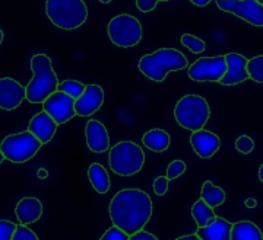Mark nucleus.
Instances as JSON below:
<instances>
[{
  "label": "nucleus",
  "instance_id": "1",
  "mask_svg": "<svg viewBox=\"0 0 263 240\" xmlns=\"http://www.w3.org/2000/svg\"><path fill=\"white\" fill-rule=\"evenodd\" d=\"M110 219L114 226L120 227L130 236L146 226L152 215L151 197L141 189H122L110 203Z\"/></svg>",
  "mask_w": 263,
  "mask_h": 240
},
{
  "label": "nucleus",
  "instance_id": "2",
  "mask_svg": "<svg viewBox=\"0 0 263 240\" xmlns=\"http://www.w3.org/2000/svg\"><path fill=\"white\" fill-rule=\"evenodd\" d=\"M139 70L154 82H164L170 72H179L189 67L187 57L176 48H160L139 60Z\"/></svg>",
  "mask_w": 263,
  "mask_h": 240
},
{
  "label": "nucleus",
  "instance_id": "3",
  "mask_svg": "<svg viewBox=\"0 0 263 240\" xmlns=\"http://www.w3.org/2000/svg\"><path fill=\"white\" fill-rule=\"evenodd\" d=\"M32 80L25 86V99L31 103H43L57 91L59 80L53 70L51 58L46 54H35L31 58Z\"/></svg>",
  "mask_w": 263,
  "mask_h": 240
},
{
  "label": "nucleus",
  "instance_id": "4",
  "mask_svg": "<svg viewBox=\"0 0 263 240\" xmlns=\"http://www.w3.org/2000/svg\"><path fill=\"white\" fill-rule=\"evenodd\" d=\"M46 15L57 28L72 31L88 19V8L84 0H47Z\"/></svg>",
  "mask_w": 263,
  "mask_h": 240
},
{
  "label": "nucleus",
  "instance_id": "5",
  "mask_svg": "<svg viewBox=\"0 0 263 240\" xmlns=\"http://www.w3.org/2000/svg\"><path fill=\"white\" fill-rule=\"evenodd\" d=\"M211 117V108L206 99L199 95H186L183 96L176 108H174V118L180 127L196 131L206 125Z\"/></svg>",
  "mask_w": 263,
  "mask_h": 240
},
{
  "label": "nucleus",
  "instance_id": "6",
  "mask_svg": "<svg viewBox=\"0 0 263 240\" xmlns=\"http://www.w3.org/2000/svg\"><path fill=\"white\" fill-rule=\"evenodd\" d=\"M145 163V153L133 141H120L110 150L108 165L116 175L132 176L141 172Z\"/></svg>",
  "mask_w": 263,
  "mask_h": 240
},
{
  "label": "nucleus",
  "instance_id": "7",
  "mask_svg": "<svg viewBox=\"0 0 263 240\" xmlns=\"http://www.w3.org/2000/svg\"><path fill=\"white\" fill-rule=\"evenodd\" d=\"M43 143L31 133L22 131L18 134H10L2 141L0 150L5 159L10 160L12 163H25L37 155Z\"/></svg>",
  "mask_w": 263,
  "mask_h": 240
},
{
  "label": "nucleus",
  "instance_id": "8",
  "mask_svg": "<svg viewBox=\"0 0 263 240\" xmlns=\"http://www.w3.org/2000/svg\"><path fill=\"white\" fill-rule=\"evenodd\" d=\"M107 31H108V37L111 39V42L122 48L138 46L142 39V25L139 19L127 13L114 16L108 22Z\"/></svg>",
  "mask_w": 263,
  "mask_h": 240
},
{
  "label": "nucleus",
  "instance_id": "9",
  "mask_svg": "<svg viewBox=\"0 0 263 240\" xmlns=\"http://www.w3.org/2000/svg\"><path fill=\"white\" fill-rule=\"evenodd\" d=\"M226 70V56L202 57L189 66L187 76L195 82H219Z\"/></svg>",
  "mask_w": 263,
  "mask_h": 240
},
{
  "label": "nucleus",
  "instance_id": "10",
  "mask_svg": "<svg viewBox=\"0 0 263 240\" xmlns=\"http://www.w3.org/2000/svg\"><path fill=\"white\" fill-rule=\"evenodd\" d=\"M218 8L245 19L254 27H263V3L257 0H215Z\"/></svg>",
  "mask_w": 263,
  "mask_h": 240
},
{
  "label": "nucleus",
  "instance_id": "11",
  "mask_svg": "<svg viewBox=\"0 0 263 240\" xmlns=\"http://www.w3.org/2000/svg\"><path fill=\"white\" fill-rule=\"evenodd\" d=\"M44 111L56 121L57 125H62L76 115L75 99L62 91H56L43 102Z\"/></svg>",
  "mask_w": 263,
  "mask_h": 240
},
{
  "label": "nucleus",
  "instance_id": "12",
  "mask_svg": "<svg viewBox=\"0 0 263 240\" xmlns=\"http://www.w3.org/2000/svg\"><path fill=\"white\" fill-rule=\"evenodd\" d=\"M104 103V91L98 84H85L82 95L75 99V112L81 117H91Z\"/></svg>",
  "mask_w": 263,
  "mask_h": 240
},
{
  "label": "nucleus",
  "instance_id": "13",
  "mask_svg": "<svg viewBox=\"0 0 263 240\" xmlns=\"http://www.w3.org/2000/svg\"><path fill=\"white\" fill-rule=\"evenodd\" d=\"M25 99V88L15 79H0V108L5 111L16 110Z\"/></svg>",
  "mask_w": 263,
  "mask_h": 240
},
{
  "label": "nucleus",
  "instance_id": "14",
  "mask_svg": "<svg viewBox=\"0 0 263 240\" xmlns=\"http://www.w3.org/2000/svg\"><path fill=\"white\" fill-rule=\"evenodd\" d=\"M190 144L195 150V153L200 159H209L219 150L221 140L214 133H211L205 128H200L196 129V131H192Z\"/></svg>",
  "mask_w": 263,
  "mask_h": 240
},
{
  "label": "nucleus",
  "instance_id": "15",
  "mask_svg": "<svg viewBox=\"0 0 263 240\" xmlns=\"http://www.w3.org/2000/svg\"><path fill=\"white\" fill-rule=\"evenodd\" d=\"M226 74L219 79V83L224 86H233L246 82L249 79V74L246 70L247 58H245V56L238 53H228L226 56Z\"/></svg>",
  "mask_w": 263,
  "mask_h": 240
},
{
  "label": "nucleus",
  "instance_id": "16",
  "mask_svg": "<svg viewBox=\"0 0 263 240\" xmlns=\"http://www.w3.org/2000/svg\"><path fill=\"white\" fill-rule=\"evenodd\" d=\"M85 139L88 148L94 153H104L110 148V136L101 121L89 120L86 122Z\"/></svg>",
  "mask_w": 263,
  "mask_h": 240
},
{
  "label": "nucleus",
  "instance_id": "17",
  "mask_svg": "<svg viewBox=\"0 0 263 240\" xmlns=\"http://www.w3.org/2000/svg\"><path fill=\"white\" fill-rule=\"evenodd\" d=\"M57 129L56 121L53 120L46 111L38 112L37 115L29 121L28 131H31L43 144L48 143L54 137Z\"/></svg>",
  "mask_w": 263,
  "mask_h": 240
},
{
  "label": "nucleus",
  "instance_id": "18",
  "mask_svg": "<svg viewBox=\"0 0 263 240\" xmlns=\"http://www.w3.org/2000/svg\"><path fill=\"white\" fill-rule=\"evenodd\" d=\"M15 214L21 224H32L40 220V217L43 215V204L38 198H34V197L22 198L16 204Z\"/></svg>",
  "mask_w": 263,
  "mask_h": 240
},
{
  "label": "nucleus",
  "instance_id": "19",
  "mask_svg": "<svg viewBox=\"0 0 263 240\" xmlns=\"http://www.w3.org/2000/svg\"><path fill=\"white\" fill-rule=\"evenodd\" d=\"M231 224L233 223L227 222L222 217H215L211 224L197 227L196 236L202 240H230Z\"/></svg>",
  "mask_w": 263,
  "mask_h": 240
},
{
  "label": "nucleus",
  "instance_id": "20",
  "mask_svg": "<svg viewBox=\"0 0 263 240\" xmlns=\"http://www.w3.org/2000/svg\"><path fill=\"white\" fill-rule=\"evenodd\" d=\"M170 134L167 131L161 128H154L146 131L142 137V143L145 147H148L152 151H157V153H162L170 147Z\"/></svg>",
  "mask_w": 263,
  "mask_h": 240
},
{
  "label": "nucleus",
  "instance_id": "21",
  "mask_svg": "<svg viewBox=\"0 0 263 240\" xmlns=\"http://www.w3.org/2000/svg\"><path fill=\"white\" fill-rule=\"evenodd\" d=\"M260 229L252 222H237L231 224L230 240H262Z\"/></svg>",
  "mask_w": 263,
  "mask_h": 240
},
{
  "label": "nucleus",
  "instance_id": "22",
  "mask_svg": "<svg viewBox=\"0 0 263 240\" xmlns=\"http://www.w3.org/2000/svg\"><path fill=\"white\" fill-rule=\"evenodd\" d=\"M88 178H89V182L92 184L94 189L98 194L108 192V189L111 186V181H110V176H108L103 165L92 163L88 169Z\"/></svg>",
  "mask_w": 263,
  "mask_h": 240
},
{
  "label": "nucleus",
  "instance_id": "23",
  "mask_svg": "<svg viewBox=\"0 0 263 240\" xmlns=\"http://www.w3.org/2000/svg\"><path fill=\"white\" fill-rule=\"evenodd\" d=\"M192 217L195 219L197 227H203L214 222L216 215L212 207H209L203 200H197L192 207Z\"/></svg>",
  "mask_w": 263,
  "mask_h": 240
},
{
  "label": "nucleus",
  "instance_id": "24",
  "mask_svg": "<svg viewBox=\"0 0 263 240\" xmlns=\"http://www.w3.org/2000/svg\"><path fill=\"white\" fill-rule=\"evenodd\" d=\"M200 200H203L209 207L216 208V207H219L221 204L226 203V192H224L219 186H215L212 182L206 181V182L203 184V186H202Z\"/></svg>",
  "mask_w": 263,
  "mask_h": 240
},
{
  "label": "nucleus",
  "instance_id": "25",
  "mask_svg": "<svg viewBox=\"0 0 263 240\" xmlns=\"http://www.w3.org/2000/svg\"><path fill=\"white\" fill-rule=\"evenodd\" d=\"M246 70L250 79H253L256 83H263V56H257L247 60Z\"/></svg>",
  "mask_w": 263,
  "mask_h": 240
},
{
  "label": "nucleus",
  "instance_id": "26",
  "mask_svg": "<svg viewBox=\"0 0 263 240\" xmlns=\"http://www.w3.org/2000/svg\"><path fill=\"white\" fill-rule=\"evenodd\" d=\"M84 89L85 84L78 82V80H65V82L59 83V86H57V91H62V92L67 93L73 99H78L82 95Z\"/></svg>",
  "mask_w": 263,
  "mask_h": 240
},
{
  "label": "nucleus",
  "instance_id": "27",
  "mask_svg": "<svg viewBox=\"0 0 263 240\" xmlns=\"http://www.w3.org/2000/svg\"><path fill=\"white\" fill-rule=\"evenodd\" d=\"M181 44L184 47H187L189 50L193 53V54H200L205 51V41H202L200 38L195 37V35H190V34H184L181 35Z\"/></svg>",
  "mask_w": 263,
  "mask_h": 240
},
{
  "label": "nucleus",
  "instance_id": "28",
  "mask_svg": "<svg viewBox=\"0 0 263 240\" xmlns=\"http://www.w3.org/2000/svg\"><path fill=\"white\" fill-rule=\"evenodd\" d=\"M38 236L34 233V231L31 230L27 227V224H21L19 223V226H16V229H15V233H13V236H12V240H37Z\"/></svg>",
  "mask_w": 263,
  "mask_h": 240
},
{
  "label": "nucleus",
  "instance_id": "29",
  "mask_svg": "<svg viewBox=\"0 0 263 240\" xmlns=\"http://www.w3.org/2000/svg\"><path fill=\"white\" fill-rule=\"evenodd\" d=\"M186 172V163L183 160H173L167 167V178L168 179H176L180 175Z\"/></svg>",
  "mask_w": 263,
  "mask_h": 240
},
{
  "label": "nucleus",
  "instance_id": "30",
  "mask_svg": "<svg viewBox=\"0 0 263 240\" xmlns=\"http://www.w3.org/2000/svg\"><path fill=\"white\" fill-rule=\"evenodd\" d=\"M235 148L243 153V155H249L252 153L254 148V141L249 136H240L237 141H235Z\"/></svg>",
  "mask_w": 263,
  "mask_h": 240
},
{
  "label": "nucleus",
  "instance_id": "31",
  "mask_svg": "<svg viewBox=\"0 0 263 240\" xmlns=\"http://www.w3.org/2000/svg\"><path fill=\"white\" fill-rule=\"evenodd\" d=\"M101 240H129V234L124 233L120 227L113 226L101 236Z\"/></svg>",
  "mask_w": 263,
  "mask_h": 240
},
{
  "label": "nucleus",
  "instance_id": "32",
  "mask_svg": "<svg viewBox=\"0 0 263 240\" xmlns=\"http://www.w3.org/2000/svg\"><path fill=\"white\" fill-rule=\"evenodd\" d=\"M16 224L8 220H0V240H12Z\"/></svg>",
  "mask_w": 263,
  "mask_h": 240
},
{
  "label": "nucleus",
  "instance_id": "33",
  "mask_svg": "<svg viewBox=\"0 0 263 240\" xmlns=\"http://www.w3.org/2000/svg\"><path fill=\"white\" fill-rule=\"evenodd\" d=\"M168 178L167 176H158L155 181H154V192L157 195H162L165 194L168 191Z\"/></svg>",
  "mask_w": 263,
  "mask_h": 240
},
{
  "label": "nucleus",
  "instance_id": "34",
  "mask_svg": "<svg viewBox=\"0 0 263 240\" xmlns=\"http://www.w3.org/2000/svg\"><path fill=\"white\" fill-rule=\"evenodd\" d=\"M160 0H136V8L143 12V13H148L157 8Z\"/></svg>",
  "mask_w": 263,
  "mask_h": 240
},
{
  "label": "nucleus",
  "instance_id": "35",
  "mask_svg": "<svg viewBox=\"0 0 263 240\" xmlns=\"http://www.w3.org/2000/svg\"><path fill=\"white\" fill-rule=\"evenodd\" d=\"M129 240H158V237L155 234L148 233V231H143L141 229V230L132 233L130 236H129Z\"/></svg>",
  "mask_w": 263,
  "mask_h": 240
},
{
  "label": "nucleus",
  "instance_id": "36",
  "mask_svg": "<svg viewBox=\"0 0 263 240\" xmlns=\"http://www.w3.org/2000/svg\"><path fill=\"white\" fill-rule=\"evenodd\" d=\"M193 5H196V6H199V8H205V6H208L209 3H211V0H190Z\"/></svg>",
  "mask_w": 263,
  "mask_h": 240
},
{
  "label": "nucleus",
  "instance_id": "37",
  "mask_svg": "<svg viewBox=\"0 0 263 240\" xmlns=\"http://www.w3.org/2000/svg\"><path fill=\"white\" fill-rule=\"evenodd\" d=\"M245 204L247 208H256V205H257V203H256V200H254V198H249V200H246Z\"/></svg>",
  "mask_w": 263,
  "mask_h": 240
},
{
  "label": "nucleus",
  "instance_id": "38",
  "mask_svg": "<svg viewBox=\"0 0 263 240\" xmlns=\"http://www.w3.org/2000/svg\"><path fill=\"white\" fill-rule=\"evenodd\" d=\"M199 237L196 236V233L195 234H187V236H181V237H179L177 240H197Z\"/></svg>",
  "mask_w": 263,
  "mask_h": 240
},
{
  "label": "nucleus",
  "instance_id": "39",
  "mask_svg": "<svg viewBox=\"0 0 263 240\" xmlns=\"http://www.w3.org/2000/svg\"><path fill=\"white\" fill-rule=\"evenodd\" d=\"M38 175H40V178H47V170L40 169V170H38Z\"/></svg>",
  "mask_w": 263,
  "mask_h": 240
},
{
  "label": "nucleus",
  "instance_id": "40",
  "mask_svg": "<svg viewBox=\"0 0 263 240\" xmlns=\"http://www.w3.org/2000/svg\"><path fill=\"white\" fill-rule=\"evenodd\" d=\"M259 179H260V181H263V166L259 167Z\"/></svg>",
  "mask_w": 263,
  "mask_h": 240
},
{
  "label": "nucleus",
  "instance_id": "41",
  "mask_svg": "<svg viewBox=\"0 0 263 240\" xmlns=\"http://www.w3.org/2000/svg\"><path fill=\"white\" fill-rule=\"evenodd\" d=\"M3 160H5V156H3V153H2V150H0V165L3 163Z\"/></svg>",
  "mask_w": 263,
  "mask_h": 240
},
{
  "label": "nucleus",
  "instance_id": "42",
  "mask_svg": "<svg viewBox=\"0 0 263 240\" xmlns=\"http://www.w3.org/2000/svg\"><path fill=\"white\" fill-rule=\"evenodd\" d=\"M3 42V31L0 29V44Z\"/></svg>",
  "mask_w": 263,
  "mask_h": 240
},
{
  "label": "nucleus",
  "instance_id": "43",
  "mask_svg": "<svg viewBox=\"0 0 263 240\" xmlns=\"http://www.w3.org/2000/svg\"><path fill=\"white\" fill-rule=\"evenodd\" d=\"M100 2H101V3H110L111 0H100Z\"/></svg>",
  "mask_w": 263,
  "mask_h": 240
},
{
  "label": "nucleus",
  "instance_id": "44",
  "mask_svg": "<svg viewBox=\"0 0 263 240\" xmlns=\"http://www.w3.org/2000/svg\"><path fill=\"white\" fill-rule=\"evenodd\" d=\"M257 2H259V3H263V0H257Z\"/></svg>",
  "mask_w": 263,
  "mask_h": 240
},
{
  "label": "nucleus",
  "instance_id": "45",
  "mask_svg": "<svg viewBox=\"0 0 263 240\" xmlns=\"http://www.w3.org/2000/svg\"><path fill=\"white\" fill-rule=\"evenodd\" d=\"M161 2H168V0H161Z\"/></svg>",
  "mask_w": 263,
  "mask_h": 240
}]
</instances>
